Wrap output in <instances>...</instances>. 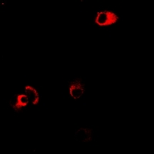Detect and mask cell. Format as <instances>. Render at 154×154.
Returning <instances> with one entry per match:
<instances>
[{
	"mask_svg": "<svg viewBox=\"0 0 154 154\" xmlns=\"http://www.w3.org/2000/svg\"><path fill=\"white\" fill-rule=\"evenodd\" d=\"M118 16L110 11H103L98 13L96 17V23L101 26H106L113 23H116L118 20Z\"/></svg>",
	"mask_w": 154,
	"mask_h": 154,
	"instance_id": "1",
	"label": "cell"
},
{
	"mask_svg": "<svg viewBox=\"0 0 154 154\" xmlns=\"http://www.w3.org/2000/svg\"><path fill=\"white\" fill-rule=\"evenodd\" d=\"M28 96L26 95H16L10 100V105L16 110H19L23 107H26L29 103Z\"/></svg>",
	"mask_w": 154,
	"mask_h": 154,
	"instance_id": "2",
	"label": "cell"
},
{
	"mask_svg": "<svg viewBox=\"0 0 154 154\" xmlns=\"http://www.w3.org/2000/svg\"><path fill=\"white\" fill-rule=\"evenodd\" d=\"M84 93V87L82 83L79 82H75L72 83L70 86V94L74 99L79 98Z\"/></svg>",
	"mask_w": 154,
	"mask_h": 154,
	"instance_id": "3",
	"label": "cell"
},
{
	"mask_svg": "<svg viewBox=\"0 0 154 154\" xmlns=\"http://www.w3.org/2000/svg\"><path fill=\"white\" fill-rule=\"evenodd\" d=\"M75 139L79 142H86L91 138V133L87 129H79L75 133Z\"/></svg>",
	"mask_w": 154,
	"mask_h": 154,
	"instance_id": "4",
	"label": "cell"
},
{
	"mask_svg": "<svg viewBox=\"0 0 154 154\" xmlns=\"http://www.w3.org/2000/svg\"><path fill=\"white\" fill-rule=\"evenodd\" d=\"M25 90H26V96H28L29 100L32 102V103H38V100H39V96H38V93H37L36 90L32 86H26Z\"/></svg>",
	"mask_w": 154,
	"mask_h": 154,
	"instance_id": "5",
	"label": "cell"
}]
</instances>
